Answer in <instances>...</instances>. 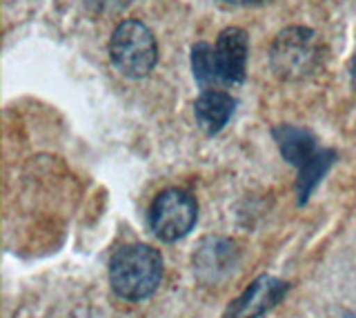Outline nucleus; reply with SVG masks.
<instances>
[{
    "mask_svg": "<svg viewBox=\"0 0 356 318\" xmlns=\"http://www.w3.org/2000/svg\"><path fill=\"white\" fill-rule=\"evenodd\" d=\"M163 278V258L149 245L118 249L109 262V283L125 301H143L156 292Z\"/></svg>",
    "mask_w": 356,
    "mask_h": 318,
    "instance_id": "obj_1",
    "label": "nucleus"
},
{
    "mask_svg": "<svg viewBox=\"0 0 356 318\" xmlns=\"http://www.w3.org/2000/svg\"><path fill=\"white\" fill-rule=\"evenodd\" d=\"M109 56L125 76L143 78L154 69L159 47H156V38L147 25L138 23V20H125L111 34Z\"/></svg>",
    "mask_w": 356,
    "mask_h": 318,
    "instance_id": "obj_2",
    "label": "nucleus"
},
{
    "mask_svg": "<svg viewBox=\"0 0 356 318\" xmlns=\"http://www.w3.org/2000/svg\"><path fill=\"white\" fill-rule=\"evenodd\" d=\"M321 51L316 36L305 27H289L272 45V67L285 81H300L318 67Z\"/></svg>",
    "mask_w": 356,
    "mask_h": 318,
    "instance_id": "obj_3",
    "label": "nucleus"
},
{
    "mask_svg": "<svg viewBox=\"0 0 356 318\" xmlns=\"http://www.w3.org/2000/svg\"><path fill=\"white\" fill-rule=\"evenodd\" d=\"M198 207L196 201L183 190H165L156 196L149 210V227L152 232L165 243L187 236L196 225Z\"/></svg>",
    "mask_w": 356,
    "mask_h": 318,
    "instance_id": "obj_4",
    "label": "nucleus"
},
{
    "mask_svg": "<svg viewBox=\"0 0 356 318\" xmlns=\"http://www.w3.org/2000/svg\"><path fill=\"white\" fill-rule=\"evenodd\" d=\"M285 294L287 283L263 274L227 307L225 318H259L265 312H270Z\"/></svg>",
    "mask_w": 356,
    "mask_h": 318,
    "instance_id": "obj_5",
    "label": "nucleus"
},
{
    "mask_svg": "<svg viewBox=\"0 0 356 318\" xmlns=\"http://www.w3.org/2000/svg\"><path fill=\"white\" fill-rule=\"evenodd\" d=\"M248 53H250V40L241 27H229L225 31H220L214 45V58H216L220 83H241L245 78Z\"/></svg>",
    "mask_w": 356,
    "mask_h": 318,
    "instance_id": "obj_6",
    "label": "nucleus"
},
{
    "mask_svg": "<svg viewBox=\"0 0 356 318\" xmlns=\"http://www.w3.org/2000/svg\"><path fill=\"white\" fill-rule=\"evenodd\" d=\"M234 107H236V101L229 94L218 90H207L200 94V98L194 105L196 123L205 134H218L232 118Z\"/></svg>",
    "mask_w": 356,
    "mask_h": 318,
    "instance_id": "obj_7",
    "label": "nucleus"
},
{
    "mask_svg": "<svg viewBox=\"0 0 356 318\" xmlns=\"http://www.w3.org/2000/svg\"><path fill=\"white\" fill-rule=\"evenodd\" d=\"M196 271L205 281H218L234 269V245L225 238H207L194 256Z\"/></svg>",
    "mask_w": 356,
    "mask_h": 318,
    "instance_id": "obj_8",
    "label": "nucleus"
},
{
    "mask_svg": "<svg viewBox=\"0 0 356 318\" xmlns=\"http://www.w3.org/2000/svg\"><path fill=\"white\" fill-rule=\"evenodd\" d=\"M274 138L278 142V149H281L283 158L287 162H292L296 167H303L316 156V140L309 131L292 127V125H281L274 129Z\"/></svg>",
    "mask_w": 356,
    "mask_h": 318,
    "instance_id": "obj_9",
    "label": "nucleus"
},
{
    "mask_svg": "<svg viewBox=\"0 0 356 318\" xmlns=\"http://www.w3.org/2000/svg\"><path fill=\"white\" fill-rule=\"evenodd\" d=\"M332 162H334V151H321L307 162V165L300 167V178H298L300 203L307 201V196L312 194V190L316 187V183L325 176V171L330 169Z\"/></svg>",
    "mask_w": 356,
    "mask_h": 318,
    "instance_id": "obj_10",
    "label": "nucleus"
},
{
    "mask_svg": "<svg viewBox=\"0 0 356 318\" xmlns=\"http://www.w3.org/2000/svg\"><path fill=\"white\" fill-rule=\"evenodd\" d=\"M192 69L196 81L203 87H211L220 83V76L216 69V58H214V47L207 42H198L192 49Z\"/></svg>",
    "mask_w": 356,
    "mask_h": 318,
    "instance_id": "obj_11",
    "label": "nucleus"
},
{
    "mask_svg": "<svg viewBox=\"0 0 356 318\" xmlns=\"http://www.w3.org/2000/svg\"><path fill=\"white\" fill-rule=\"evenodd\" d=\"M352 83L356 87V53H354V58H352Z\"/></svg>",
    "mask_w": 356,
    "mask_h": 318,
    "instance_id": "obj_12",
    "label": "nucleus"
},
{
    "mask_svg": "<svg viewBox=\"0 0 356 318\" xmlns=\"http://www.w3.org/2000/svg\"><path fill=\"white\" fill-rule=\"evenodd\" d=\"M343 318H356V314H345Z\"/></svg>",
    "mask_w": 356,
    "mask_h": 318,
    "instance_id": "obj_13",
    "label": "nucleus"
}]
</instances>
